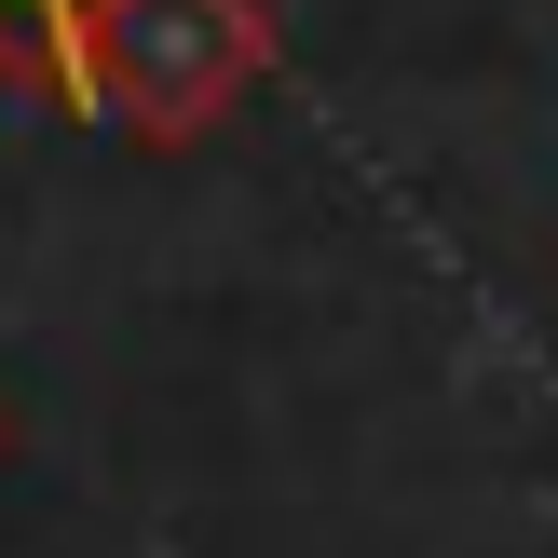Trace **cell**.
I'll return each mask as SVG.
<instances>
[{
  "label": "cell",
  "instance_id": "6da1fadb",
  "mask_svg": "<svg viewBox=\"0 0 558 558\" xmlns=\"http://www.w3.org/2000/svg\"><path fill=\"white\" fill-rule=\"evenodd\" d=\"M272 82L259 0H96L82 27V123H123L136 150H191Z\"/></svg>",
  "mask_w": 558,
  "mask_h": 558
},
{
  "label": "cell",
  "instance_id": "7a4b0ae2",
  "mask_svg": "<svg viewBox=\"0 0 558 558\" xmlns=\"http://www.w3.org/2000/svg\"><path fill=\"white\" fill-rule=\"evenodd\" d=\"M82 27H96V0H0V82L82 123Z\"/></svg>",
  "mask_w": 558,
  "mask_h": 558
}]
</instances>
